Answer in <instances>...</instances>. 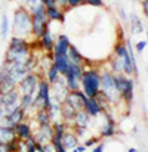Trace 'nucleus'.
<instances>
[{
    "label": "nucleus",
    "instance_id": "nucleus-17",
    "mask_svg": "<svg viewBox=\"0 0 148 152\" xmlns=\"http://www.w3.org/2000/svg\"><path fill=\"white\" fill-rule=\"evenodd\" d=\"M83 109L92 117V118H96L101 115V112H102V108H101V105H99V102L96 98H88L86 102H85V106H83Z\"/></svg>",
    "mask_w": 148,
    "mask_h": 152
},
{
    "label": "nucleus",
    "instance_id": "nucleus-25",
    "mask_svg": "<svg viewBox=\"0 0 148 152\" xmlns=\"http://www.w3.org/2000/svg\"><path fill=\"white\" fill-rule=\"evenodd\" d=\"M48 114H49L50 120L52 121H58L59 117L62 118V111H61V102H55L52 99V105L49 106L48 109Z\"/></svg>",
    "mask_w": 148,
    "mask_h": 152
},
{
    "label": "nucleus",
    "instance_id": "nucleus-32",
    "mask_svg": "<svg viewBox=\"0 0 148 152\" xmlns=\"http://www.w3.org/2000/svg\"><path fill=\"white\" fill-rule=\"evenodd\" d=\"M36 123H37L39 126L50 124V123H52V120H50V117L46 109H37V111H36Z\"/></svg>",
    "mask_w": 148,
    "mask_h": 152
},
{
    "label": "nucleus",
    "instance_id": "nucleus-23",
    "mask_svg": "<svg viewBox=\"0 0 148 152\" xmlns=\"http://www.w3.org/2000/svg\"><path fill=\"white\" fill-rule=\"evenodd\" d=\"M52 129H53V137H56V139H62V136L65 134V132L70 129L68 127V124L65 123V121H52Z\"/></svg>",
    "mask_w": 148,
    "mask_h": 152
},
{
    "label": "nucleus",
    "instance_id": "nucleus-31",
    "mask_svg": "<svg viewBox=\"0 0 148 152\" xmlns=\"http://www.w3.org/2000/svg\"><path fill=\"white\" fill-rule=\"evenodd\" d=\"M9 33H10V22H9L7 15H3L1 19H0V37L7 39Z\"/></svg>",
    "mask_w": 148,
    "mask_h": 152
},
{
    "label": "nucleus",
    "instance_id": "nucleus-10",
    "mask_svg": "<svg viewBox=\"0 0 148 152\" xmlns=\"http://www.w3.org/2000/svg\"><path fill=\"white\" fill-rule=\"evenodd\" d=\"M34 139L37 143L40 145H46L50 143L52 137H53V129H52V123L50 124H43V126H39L37 130L33 133Z\"/></svg>",
    "mask_w": 148,
    "mask_h": 152
},
{
    "label": "nucleus",
    "instance_id": "nucleus-47",
    "mask_svg": "<svg viewBox=\"0 0 148 152\" xmlns=\"http://www.w3.org/2000/svg\"><path fill=\"white\" fill-rule=\"evenodd\" d=\"M21 4H30V0H18Z\"/></svg>",
    "mask_w": 148,
    "mask_h": 152
},
{
    "label": "nucleus",
    "instance_id": "nucleus-12",
    "mask_svg": "<svg viewBox=\"0 0 148 152\" xmlns=\"http://www.w3.org/2000/svg\"><path fill=\"white\" fill-rule=\"evenodd\" d=\"M71 46V42L68 39V36L65 34H59L55 40V48H53V55H68V49Z\"/></svg>",
    "mask_w": 148,
    "mask_h": 152
},
{
    "label": "nucleus",
    "instance_id": "nucleus-8",
    "mask_svg": "<svg viewBox=\"0 0 148 152\" xmlns=\"http://www.w3.org/2000/svg\"><path fill=\"white\" fill-rule=\"evenodd\" d=\"M19 92H18V87L16 89H12L9 92H4V93H0V105L6 108L7 112H12L13 109L19 108Z\"/></svg>",
    "mask_w": 148,
    "mask_h": 152
},
{
    "label": "nucleus",
    "instance_id": "nucleus-35",
    "mask_svg": "<svg viewBox=\"0 0 148 152\" xmlns=\"http://www.w3.org/2000/svg\"><path fill=\"white\" fill-rule=\"evenodd\" d=\"M98 143H99V137L92 136V137H89V139L85 142V146H86V148H91V146H95V145H98Z\"/></svg>",
    "mask_w": 148,
    "mask_h": 152
},
{
    "label": "nucleus",
    "instance_id": "nucleus-34",
    "mask_svg": "<svg viewBox=\"0 0 148 152\" xmlns=\"http://www.w3.org/2000/svg\"><path fill=\"white\" fill-rule=\"evenodd\" d=\"M82 4H86V0H67L68 7H79Z\"/></svg>",
    "mask_w": 148,
    "mask_h": 152
},
{
    "label": "nucleus",
    "instance_id": "nucleus-7",
    "mask_svg": "<svg viewBox=\"0 0 148 152\" xmlns=\"http://www.w3.org/2000/svg\"><path fill=\"white\" fill-rule=\"evenodd\" d=\"M39 81H40V75L37 72H28L19 83H18V92L19 95H27V93H31L34 95L37 92V87H39Z\"/></svg>",
    "mask_w": 148,
    "mask_h": 152
},
{
    "label": "nucleus",
    "instance_id": "nucleus-41",
    "mask_svg": "<svg viewBox=\"0 0 148 152\" xmlns=\"http://www.w3.org/2000/svg\"><path fill=\"white\" fill-rule=\"evenodd\" d=\"M142 12H144L145 18L148 19V0H144V1H142Z\"/></svg>",
    "mask_w": 148,
    "mask_h": 152
},
{
    "label": "nucleus",
    "instance_id": "nucleus-2",
    "mask_svg": "<svg viewBox=\"0 0 148 152\" xmlns=\"http://www.w3.org/2000/svg\"><path fill=\"white\" fill-rule=\"evenodd\" d=\"M13 36L16 37H33L31 30H33V22H31V12L27 6L21 4L19 7L15 9L13 18H12V27H10Z\"/></svg>",
    "mask_w": 148,
    "mask_h": 152
},
{
    "label": "nucleus",
    "instance_id": "nucleus-9",
    "mask_svg": "<svg viewBox=\"0 0 148 152\" xmlns=\"http://www.w3.org/2000/svg\"><path fill=\"white\" fill-rule=\"evenodd\" d=\"M68 87H67V83H65V78L64 77H59L58 81H55L53 84H50V93H52V99L55 102H62L65 101L67 95H68Z\"/></svg>",
    "mask_w": 148,
    "mask_h": 152
},
{
    "label": "nucleus",
    "instance_id": "nucleus-4",
    "mask_svg": "<svg viewBox=\"0 0 148 152\" xmlns=\"http://www.w3.org/2000/svg\"><path fill=\"white\" fill-rule=\"evenodd\" d=\"M80 89L88 98H96L101 93V71L96 68H85Z\"/></svg>",
    "mask_w": 148,
    "mask_h": 152
},
{
    "label": "nucleus",
    "instance_id": "nucleus-50",
    "mask_svg": "<svg viewBox=\"0 0 148 152\" xmlns=\"http://www.w3.org/2000/svg\"><path fill=\"white\" fill-rule=\"evenodd\" d=\"M147 43H148V33H147Z\"/></svg>",
    "mask_w": 148,
    "mask_h": 152
},
{
    "label": "nucleus",
    "instance_id": "nucleus-48",
    "mask_svg": "<svg viewBox=\"0 0 148 152\" xmlns=\"http://www.w3.org/2000/svg\"><path fill=\"white\" fill-rule=\"evenodd\" d=\"M127 152H138V149H136V148H129Z\"/></svg>",
    "mask_w": 148,
    "mask_h": 152
},
{
    "label": "nucleus",
    "instance_id": "nucleus-20",
    "mask_svg": "<svg viewBox=\"0 0 148 152\" xmlns=\"http://www.w3.org/2000/svg\"><path fill=\"white\" fill-rule=\"evenodd\" d=\"M46 13H48V19H49V21H59V22H64V19H65V12H64L58 4L48 6V7H46Z\"/></svg>",
    "mask_w": 148,
    "mask_h": 152
},
{
    "label": "nucleus",
    "instance_id": "nucleus-38",
    "mask_svg": "<svg viewBox=\"0 0 148 152\" xmlns=\"http://www.w3.org/2000/svg\"><path fill=\"white\" fill-rule=\"evenodd\" d=\"M86 4L94 6V7H102L104 6V0H86Z\"/></svg>",
    "mask_w": 148,
    "mask_h": 152
},
{
    "label": "nucleus",
    "instance_id": "nucleus-30",
    "mask_svg": "<svg viewBox=\"0 0 148 152\" xmlns=\"http://www.w3.org/2000/svg\"><path fill=\"white\" fill-rule=\"evenodd\" d=\"M33 101H34V95H31V93L21 95V98H19V108H22L24 111H30L33 108Z\"/></svg>",
    "mask_w": 148,
    "mask_h": 152
},
{
    "label": "nucleus",
    "instance_id": "nucleus-45",
    "mask_svg": "<svg viewBox=\"0 0 148 152\" xmlns=\"http://www.w3.org/2000/svg\"><path fill=\"white\" fill-rule=\"evenodd\" d=\"M76 149H77V152H86V149H88V148L85 146V143H83V145H82V143H79Z\"/></svg>",
    "mask_w": 148,
    "mask_h": 152
},
{
    "label": "nucleus",
    "instance_id": "nucleus-24",
    "mask_svg": "<svg viewBox=\"0 0 148 152\" xmlns=\"http://www.w3.org/2000/svg\"><path fill=\"white\" fill-rule=\"evenodd\" d=\"M108 69L113 72V74H121L123 72V62L121 59H119L117 56H111L110 61H108Z\"/></svg>",
    "mask_w": 148,
    "mask_h": 152
},
{
    "label": "nucleus",
    "instance_id": "nucleus-18",
    "mask_svg": "<svg viewBox=\"0 0 148 152\" xmlns=\"http://www.w3.org/2000/svg\"><path fill=\"white\" fill-rule=\"evenodd\" d=\"M114 134H116V120L105 112V123L101 129V136L102 137H113Z\"/></svg>",
    "mask_w": 148,
    "mask_h": 152
},
{
    "label": "nucleus",
    "instance_id": "nucleus-14",
    "mask_svg": "<svg viewBox=\"0 0 148 152\" xmlns=\"http://www.w3.org/2000/svg\"><path fill=\"white\" fill-rule=\"evenodd\" d=\"M52 65L58 69V72L64 77L68 71V65H70V59H68V55H53V59H52Z\"/></svg>",
    "mask_w": 148,
    "mask_h": 152
},
{
    "label": "nucleus",
    "instance_id": "nucleus-3",
    "mask_svg": "<svg viewBox=\"0 0 148 152\" xmlns=\"http://www.w3.org/2000/svg\"><path fill=\"white\" fill-rule=\"evenodd\" d=\"M31 12V22H33V39H40L42 34L45 33L46 28H49V19H48V13H46V6L39 1L33 6L28 7Z\"/></svg>",
    "mask_w": 148,
    "mask_h": 152
},
{
    "label": "nucleus",
    "instance_id": "nucleus-27",
    "mask_svg": "<svg viewBox=\"0 0 148 152\" xmlns=\"http://www.w3.org/2000/svg\"><path fill=\"white\" fill-rule=\"evenodd\" d=\"M130 33L132 34H139L144 31V25H142V21L136 16V15H130Z\"/></svg>",
    "mask_w": 148,
    "mask_h": 152
},
{
    "label": "nucleus",
    "instance_id": "nucleus-11",
    "mask_svg": "<svg viewBox=\"0 0 148 152\" xmlns=\"http://www.w3.org/2000/svg\"><path fill=\"white\" fill-rule=\"evenodd\" d=\"M86 99H88V96L85 95V92H83L82 89H79V90H76V92H68V95H67V98H65V102L70 103L76 111H79V109H83Z\"/></svg>",
    "mask_w": 148,
    "mask_h": 152
},
{
    "label": "nucleus",
    "instance_id": "nucleus-29",
    "mask_svg": "<svg viewBox=\"0 0 148 152\" xmlns=\"http://www.w3.org/2000/svg\"><path fill=\"white\" fill-rule=\"evenodd\" d=\"M64 78H65V83H67V87H68L70 92H76V90L80 89V80L76 78L74 75H71V74L67 72V74L64 75Z\"/></svg>",
    "mask_w": 148,
    "mask_h": 152
},
{
    "label": "nucleus",
    "instance_id": "nucleus-1",
    "mask_svg": "<svg viewBox=\"0 0 148 152\" xmlns=\"http://www.w3.org/2000/svg\"><path fill=\"white\" fill-rule=\"evenodd\" d=\"M31 43L28 39L24 37H16L12 36L7 45V50L4 53V59L10 62H25L31 58L33 50H31Z\"/></svg>",
    "mask_w": 148,
    "mask_h": 152
},
{
    "label": "nucleus",
    "instance_id": "nucleus-42",
    "mask_svg": "<svg viewBox=\"0 0 148 152\" xmlns=\"http://www.w3.org/2000/svg\"><path fill=\"white\" fill-rule=\"evenodd\" d=\"M104 143H98V145H95V148L92 149V152H104Z\"/></svg>",
    "mask_w": 148,
    "mask_h": 152
},
{
    "label": "nucleus",
    "instance_id": "nucleus-33",
    "mask_svg": "<svg viewBox=\"0 0 148 152\" xmlns=\"http://www.w3.org/2000/svg\"><path fill=\"white\" fill-rule=\"evenodd\" d=\"M59 77H62L59 72H58V69L50 64L49 68H48V71H46V80L49 81V84H53L55 81H58L59 80Z\"/></svg>",
    "mask_w": 148,
    "mask_h": 152
},
{
    "label": "nucleus",
    "instance_id": "nucleus-51",
    "mask_svg": "<svg viewBox=\"0 0 148 152\" xmlns=\"http://www.w3.org/2000/svg\"><path fill=\"white\" fill-rule=\"evenodd\" d=\"M0 66H1V61H0Z\"/></svg>",
    "mask_w": 148,
    "mask_h": 152
},
{
    "label": "nucleus",
    "instance_id": "nucleus-44",
    "mask_svg": "<svg viewBox=\"0 0 148 152\" xmlns=\"http://www.w3.org/2000/svg\"><path fill=\"white\" fill-rule=\"evenodd\" d=\"M40 1H42L46 7H48V6H53V4H56V1H55V0H40Z\"/></svg>",
    "mask_w": 148,
    "mask_h": 152
},
{
    "label": "nucleus",
    "instance_id": "nucleus-22",
    "mask_svg": "<svg viewBox=\"0 0 148 152\" xmlns=\"http://www.w3.org/2000/svg\"><path fill=\"white\" fill-rule=\"evenodd\" d=\"M61 111H62V121H65V123L68 124V127H70V123H73L74 115H76L77 111H76L70 103H67L65 101L61 103Z\"/></svg>",
    "mask_w": 148,
    "mask_h": 152
},
{
    "label": "nucleus",
    "instance_id": "nucleus-52",
    "mask_svg": "<svg viewBox=\"0 0 148 152\" xmlns=\"http://www.w3.org/2000/svg\"><path fill=\"white\" fill-rule=\"evenodd\" d=\"M141 1H144V0H141Z\"/></svg>",
    "mask_w": 148,
    "mask_h": 152
},
{
    "label": "nucleus",
    "instance_id": "nucleus-36",
    "mask_svg": "<svg viewBox=\"0 0 148 152\" xmlns=\"http://www.w3.org/2000/svg\"><path fill=\"white\" fill-rule=\"evenodd\" d=\"M73 132L76 133L77 137H83L85 133H86V129H83V127H77V126H73Z\"/></svg>",
    "mask_w": 148,
    "mask_h": 152
},
{
    "label": "nucleus",
    "instance_id": "nucleus-46",
    "mask_svg": "<svg viewBox=\"0 0 148 152\" xmlns=\"http://www.w3.org/2000/svg\"><path fill=\"white\" fill-rule=\"evenodd\" d=\"M119 10H120V15H121V19H123V21H127V15H126V12H124V9H123V7H120Z\"/></svg>",
    "mask_w": 148,
    "mask_h": 152
},
{
    "label": "nucleus",
    "instance_id": "nucleus-6",
    "mask_svg": "<svg viewBox=\"0 0 148 152\" xmlns=\"http://www.w3.org/2000/svg\"><path fill=\"white\" fill-rule=\"evenodd\" d=\"M101 93L107 98L108 103H116L120 99V95L114 83V74L110 69L101 71Z\"/></svg>",
    "mask_w": 148,
    "mask_h": 152
},
{
    "label": "nucleus",
    "instance_id": "nucleus-5",
    "mask_svg": "<svg viewBox=\"0 0 148 152\" xmlns=\"http://www.w3.org/2000/svg\"><path fill=\"white\" fill-rule=\"evenodd\" d=\"M114 83L116 89L120 95V99L126 105H130L133 101V90H135V81L132 77H127L126 74H114Z\"/></svg>",
    "mask_w": 148,
    "mask_h": 152
},
{
    "label": "nucleus",
    "instance_id": "nucleus-43",
    "mask_svg": "<svg viewBox=\"0 0 148 152\" xmlns=\"http://www.w3.org/2000/svg\"><path fill=\"white\" fill-rule=\"evenodd\" d=\"M56 1V4L61 7V9H65V7H68L67 6V0H55Z\"/></svg>",
    "mask_w": 148,
    "mask_h": 152
},
{
    "label": "nucleus",
    "instance_id": "nucleus-16",
    "mask_svg": "<svg viewBox=\"0 0 148 152\" xmlns=\"http://www.w3.org/2000/svg\"><path fill=\"white\" fill-rule=\"evenodd\" d=\"M61 143H62V146H64L67 151H71V149L77 148V145L80 143V140H79V137L76 136V133H74L73 130L68 129V130L65 132V134L62 136Z\"/></svg>",
    "mask_w": 148,
    "mask_h": 152
},
{
    "label": "nucleus",
    "instance_id": "nucleus-39",
    "mask_svg": "<svg viewBox=\"0 0 148 152\" xmlns=\"http://www.w3.org/2000/svg\"><path fill=\"white\" fill-rule=\"evenodd\" d=\"M147 40H141V42H138V45H136V48H135V49H136V53H142V52H144V49H145V48H147Z\"/></svg>",
    "mask_w": 148,
    "mask_h": 152
},
{
    "label": "nucleus",
    "instance_id": "nucleus-13",
    "mask_svg": "<svg viewBox=\"0 0 148 152\" xmlns=\"http://www.w3.org/2000/svg\"><path fill=\"white\" fill-rule=\"evenodd\" d=\"M37 45L48 53H52L53 52V48H55V39L52 37V33H50V28H46L45 33L42 34V37L37 40Z\"/></svg>",
    "mask_w": 148,
    "mask_h": 152
},
{
    "label": "nucleus",
    "instance_id": "nucleus-49",
    "mask_svg": "<svg viewBox=\"0 0 148 152\" xmlns=\"http://www.w3.org/2000/svg\"><path fill=\"white\" fill-rule=\"evenodd\" d=\"M68 152H77V149L74 148V149H71V151H68Z\"/></svg>",
    "mask_w": 148,
    "mask_h": 152
},
{
    "label": "nucleus",
    "instance_id": "nucleus-40",
    "mask_svg": "<svg viewBox=\"0 0 148 152\" xmlns=\"http://www.w3.org/2000/svg\"><path fill=\"white\" fill-rule=\"evenodd\" d=\"M42 152H55V148L52 143H46V145H42Z\"/></svg>",
    "mask_w": 148,
    "mask_h": 152
},
{
    "label": "nucleus",
    "instance_id": "nucleus-19",
    "mask_svg": "<svg viewBox=\"0 0 148 152\" xmlns=\"http://www.w3.org/2000/svg\"><path fill=\"white\" fill-rule=\"evenodd\" d=\"M91 118H92V117H91L85 109H79V111L76 112V115H74L73 123H74V126H77V127L88 129V127H89V124H91Z\"/></svg>",
    "mask_w": 148,
    "mask_h": 152
},
{
    "label": "nucleus",
    "instance_id": "nucleus-21",
    "mask_svg": "<svg viewBox=\"0 0 148 152\" xmlns=\"http://www.w3.org/2000/svg\"><path fill=\"white\" fill-rule=\"evenodd\" d=\"M16 140V134L15 130L12 127H6V126H0V143L6 145L9 142Z\"/></svg>",
    "mask_w": 148,
    "mask_h": 152
},
{
    "label": "nucleus",
    "instance_id": "nucleus-15",
    "mask_svg": "<svg viewBox=\"0 0 148 152\" xmlns=\"http://www.w3.org/2000/svg\"><path fill=\"white\" fill-rule=\"evenodd\" d=\"M13 130H15L16 139H19V140H27V139H30L33 136V129H31V126L27 121L18 123Z\"/></svg>",
    "mask_w": 148,
    "mask_h": 152
},
{
    "label": "nucleus",
    "instance_id": "nucleus-37",
    "mask_svg": "<svg viewBox=\"0 0 148 152\" xmlns=\"http://www.w3.org/2000/svg\"><path fill=\"white\" fill-rule=\"evenodd\" d=\"M4 151L6 152H16V140L6 143V145H4Z\"/></svg>",
    "mask_w": 148,
    "mask_h": 152
},
{
    "label": "nucleus",
    "instance_id": "nucleus-26",
    "mask_svg": "<svg viewBox=\"0 0 148 152\" xmlns=\"http://www.w3.org/2000/svg\"><path fill=\"white\" fill-rule=\"evenodd\" d=\"M68 59H70V62H74V64H85V56L73 45L68 49Z\"/></svg>",
    "mask_w": 148,
    "mask_h": 152
},
{
    "label": "nucleus",
    "instance_id": "nucleus-28",
    "mask_svg": "<svg viewBox=\"0 0 148 152\" xmlns=\"http://www.w3.org/2000/svg\"><path fill=\"white\" fill-rule=\"evenodd\" d=\"M83 71H85V65L83 64H74V62H70V65H68V74H71V75H74L76 78H79V80H82V77H83Z\"/></svg>",
    "mask_w": 148,
    "mask_h": 152
}]
</instances>
